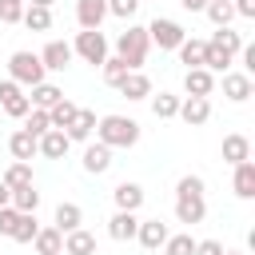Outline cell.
I'll list each match as a JSON object with an SVG mask.
<instances>
[{
	"mask_svg": "<svg viewBox=\"0 0 255 255\" xmlns=\"http://www.w3.org/2000/svg\"><path fill=\"white\" fill-rule=\"evenodd\" d=\"M239 48H243V36L231 32V28H219L211 40H203V68L207 72H227L235 64Z\"/></svg>",
	"mask_w": 255,
	"mask_h": 255,
	"instance_id": "obj_1",
	"label": "cell"
},
{
	"mask_svg": "<svg viewBox=\"0 0 255 255\" xmlns=\"http://www.w3.org/2000/svg\"><path fill=\"white\" fill-rule=\"evenodd\" d=\"M96 135L108 147H135L139 143V124L128 120V116H104V120H96Z\"/></svg>",
	"mask_w": 255,
	"mask_h": 255,
	"instance_id": "obj_2",
	"label": "cell"
},
{
	"mask_svg": "<svg viewBox=\"0 0 255 255\" xmlns=\"http://www.w3.org/2000/svg\"><path fill=\"white\" fill-rule=\"evenodd\" d=\"M147 48H151L147 28H131V24H128V32H120V36H116V56H120V60H124L131 72H139V68H143Z\"/></svg>",
	"mask_w": 255,
	"mask_h": 255,
	"instance_id": "obj_3",
	"label": "cell"
},
{
	"mask_svg": "<svg viewBox=\"0 0 255 255\" xmlns=\"http://www.w3.org/2000/svg\"><path fill=\"white\" fill-rule=\"evenodd\" d=\"M8 80H16L20 88L44 84V64H40V56H36V52H12V60H8Z\"/></svg>",
	"mask_w": 255,
	"mask_h": 255,
	"instance_id": "obj_4",
	"label": "cell"
},
{
	"mask_svg": "<svg viewBox=\"0 0 255 255\" xmlns=\"http://www.w3.org/2000/svg\"><path fill=\"white\" fill-rule=\"evenodd\" d=\"M72 56H84L88 64H104V60H108V40H104V32H100V28H84V32H76Z\"/></svg>",
	"mask_w": 255,
	"mask_h": 255,
	"instance_id": "obj_5",
	"label": "cell"
},
{
	"mask_svg": "<svg viewBox=\"0 0 255 255\" xmlns=\"http://www.w3.org/2000/svg\"><path fill=\"white\" fill-rule=\"evenodd\" d=\"M147 40H151V44H159L163 52H175V48L187 40V32H183L175 20H167V16H155V20L147 24Z\"/></svg>",
	"mask_w": 255,
	"mask_h": 255,
	"instance_id": "obj_6",
	"label": "cell"
},
{
	"mask_svg": "<svg viewBox=\"0 0 255 255\" xmlns=\"http://www.w3.org/2000/svg\"><path fill=\"white\" fill-rule=\"evenodd\" d=\"M0 108L12 116V120H24L32 112V100L24 96V88L16 80H0Z\"/></svg>",
	"mask_w": 255,
	"mask_h": 255,
	"instance_id": "obj_7",
	"label": "cell"
},
{
	"mask_svg": "<svg viewBox=\"0 0 255 255\" xmlns=\"http://www.w3.org/2000/svg\"><path fill=\"white\" fill-rule=\"evenodd\" d=\"M40 64H44V72H64V68L72 64V44H64V40H48L44 52H40Z\"/></svg>",
	"mask_w": 255,
	"mask_h": 255,
	"instance_id": "obj_8",
	"label": "cell"
},
{
	"mask_svg": "<svg viewBox=\"0 0 255 255\" xmlns=\"http://www.w3.org/2000/svg\"><path fill=\"white\" fill-rule=\"evenodd\" d=\"M187 128H199V124H207V116H211V104H207V96H187V100H179V112H175Z\"/></svg>",
	"mask_w": 255,
	"mask_h": 255,
	"instance_id": "obj_9",
	"label": "cell"
},
{
	"mask_svg": "<svg viewBox=\"0 0 255 255\" xmlns=\"http://www.w3.org/2000/svg\"><path fill=\"white\" fill-rule=\"evenodd\" d=\"M203 215H207L203 195H175V219H179V223L195 227V223H203Z\"/></svg>",
	"mask_w": 255,
	"mask_h": 255,
	"instance_id": "obj_10",
	"label": "cell"
},
{
	"mask_svg": "<svg viewBox=\"0 0 255 255\" xmlns=\"http://www.w3.org/2000/svg\"><path fill=\"white\" fill-rule=\"evenodd\" d=\"M167 235H171V231H167V223H159V219H139V227H135V239H139L147 251H159Z\"/></svg>",
	"mask_w": 255,
	"mask_h": 255,
	"instance_id": "obj_11",
	"label": "cell"
},
{
	"mask_svg": "<svg viewBox=\"0 0 255 255\" xmlns=\"http://www.w3.org/2000/svg\"><path fill=\"white\" fill-rule=\"evenodd\" d=\"M223 96H227L231 104L251 100V76H247V72H223Z\"/></svg>",
	"mask_w": 255,
	"mask_h": 255,
	"instance_id": "obj_12",
	"label": "cell"
},
{
	"mask_svg": "<svg viewBox=\"0 0 255 255\" xmlns=\"http://www.w3.org/2000/svg\"><path fill=\"white\" fill-rule=\"evenodd\" d=\"M108 16V0H76V20L80 28H100Z\"/></svg>",
	"mask_w": 255,
	"mask_h": 255,
	"instance_id": "obj_13",
	"label": "cell"
},
{
	"mask_svg": "<svg viewBox=\"0 0 255 255\" xmlns=\"http://www.w3.org/2000/svg\"><path fill=\"white\" fill-rule=\"evenodd\" d=\"M36 143H40V155H48V159H64V155H68V143H72V139H68V135L60 131V128H48V131H44V135H40Z\"/></svg>",
	"mask_w": 255,
	"mask_h": 255,
	"instance_id": "obj_14",
	"label": "cell"
},
{
	"mask_svg": "<svg viewBox=\"0 0 255 255\" xmlns=\"http://www.w3.org/2000/svg\"><path fill=\"white\" fill-rule=\"evenodd\" d=\"M108 167H112V147H108V143H88V147H84V171L104 175Z\"/></svg>",
	"mask_w": 255,
	"mask_h": 255,
	"instance_id": "obj_15",
	"label": "cell"
},
{
	"mask_svg": "<svg viewBox=\"0 0 255 255\" xmlns=\"http://www.w3.org/2000/svg\"><path fill=\"white\" fill-rule=\"evenodd\" d=\"M211 88H215V76L207 68H187V76H183V92L187 96H211Z\"/></svg>",
	"mask_w": 255,
	"mask_h": 255,
	"instance_id": "obj_16",
	"label": "cell"
},
{
	"mask_svg": "<svg viewBox=\"0 0 255 255\" xmlns=\"http://www.w3.org/2000/svg\"><path fill=\"white\" fill-rule=\"evenodd\" d=\"M231 187H235L239 199H255V163H251V159L235 163V179H231Z\"/></svg>",
	"mask_w": 255,
	"mask_h": 255,
	"instance_id": "obj_17",
	"label": "cell"
},
{
	"mask_svg": "<svg viewBox=\"0 0 255 255\" xmlns=\"http://www.w3.org/2000/svg\"><path fill=\"white\" fill-rule=\"evenodd\" d=\"M112 199H116V207H120V211H139V203H143V187L124 179V183H116Z\"/></svg>",
	"mask_w": 255,
	"mask_h": 255,
	"instance_id": "obj_18",
	"label": "cell"
},
{
	"mask_svg": "<svg viewBox=\"0 0 255 255\" xmlns=\"http://www.w3.org/2000/svg\"><path fill=\"white\" fill-rule=\"evenodd\" d=\"M135 227H139V219H135V211H116L112 219H108V235L112 239H135Z\"/></svg>",
	"mask_w": 255,
	"mask_h": 255,
	"instance_id": "obj_19",
	"label": "cell"
},
{
	"mask_svg": "<svg viewBox=\"0 0 255 255\" xmlns=\"http://www.w3.org/2000/svg\"><path fill=\"white\" fill-rule=\"evenodd\" d=\"M64 255H96V235L84 231V227L68 231L64 235Z\"/></svg>",
	"mask_w": 255,
	"mask_h": 255,
	"instance_id": "obj_20",
	"label": "cell"
},
{
	"mask_svg": "<svg viewBox=\"0 0 255 255\" xmlns=\"http://www.w3.org/2000/svg\"><path fill=\"white\" fill-rule=\"evenodd\" d=\"M32 243H36L40 255H64V231L60 227H40Z\"/></svg>",
	"mask_w": 255,
	"mask_h": 255,
	"instance_id": "obj_21",
	"label": "cell"
},
{
	"mask_svg": "<svg viewBox=\"0 0 255 255\" xmlns=\"http://www.w3.org/2000/svg\"><path fill=\"white\" fill-rule=\"evenodd\" d=\"M120 92H124L128 100H147V96H151V80H147L143 72H128V76L120 80Z\"/></svg>",
	"mask_w": 255,
	"mask_h": 255,
	"instance_id": "obj_22",
	"label": "cell"
},
{
	"mask_svg": "<svg viewBox=\"0 0 255 255\" xmlns=\"http://www.w3.org/2000/svg\"><path fill=\"white\" fill-rule=\"evenodd\" d=\"M8 151H12L16 159H24V163H28V159L40 151V143H36V135H32V131H24V128H20V131H12V139H8Z\"/></svg>",
	"mask_w": 255,
	"mask_h": 255,
	"instance_id": "obj_23",
	"label": "cell"
},
{
	"mask_svg": "<svg viewBox=\"0 0 255 255\" xmlns=\"http://www.w3.org/2000/svg\"><path fill=\"white\" fill-rule=\"evenodd\" d=\"M243 159H251V139L247 135H227L223 139V163H243Z\"/></svg>",
	"mask_w": 255,
	"mask_h": 255,
	"instance_id": "obj_24",
	"label": "cell"
},
{
	"mask_svg": "<svg viewBox=\"0 0 255 255\" xmlns=\"http://www.w3.org/2000/svg\"><path fill=\"white\" fill-rule=\"evenodd\" d=\"M92 131H96V112H84V108H80V112H76V120L64 128V135H68V139H92Z\"/></svg>",
	"mask_w": 255,
	"mask_h": 255,
	"instance_id": "obj_25",
	"label": "cell"
},
{
	"mask_svg": "<svg viewBox=\"0 0 255 255\" xmlns=\"http://www.w3.org/2000/svg\"><path fill=\"white\" fill-rule=\"evenodd\" d=\"M80 223H84V211H80V203H60V207H56V223H52V227H60L64 235H68V231H76Z\"/></svg>",
	"mask_w": 255,
	"mask_h": 255,
	"instance_id": "obj_26",
	"label": "cell"
},
{
	"mask_svg": "<svg viewBox=\"0 0 255 255\" xmlns=\"http://www.w3.org/2000/svg\"><path fill=\"white\" fill-rule=\"evenodd\" d=\"M32 32H48L52 28V8H40V4H24V16H20Z\"/></svg>",
	"mask_w": 255,
	"mask_h": 255,
	"instance_id": "obj_27",
	"label": "cell"
},
{
	"mask_svg": "<svg viewBox=\"0 0 255 255\" xmlns=\"http://www.w3.org/2000/svg\"><path fill=\"white\" fill-rule=\"evenodd\" d=\"M36 231H40L36 211H20V219H16V227H12V235H8V239H16V243H32V239H36Z\"/></svg>",
	"mask_w": 255,
	"mask_h": 255,
	"instance_id": "obj_28",
	"label": "cell"
},
{
	"mask_svg": "<svg viewBox=\"0 0 255 255\" xmlns=\"http://www.w3.org/2000/svg\"><path fill=\"white\" fill-rule=\"evenodd\" d=\"M76 112H80V108H76L72 100H56V104L48 108V120H52V128H60V131H64V128L76 120Z\"/></svg>",
	"mask_w": 255,
	"mask_h": 255,
	"instance_id": "obj_29",
	"label": "cell"
},
{
	"mask_svg": "<svg viewBox=\"0 0 255 255\" xmlns=\"http://www.w3.org/2000/svg\"><path fill=\"white\" fill-rule=\"evenodd\" d=\"M203 12H207V20H211L215 28H227V24H231V16H235L231 0H207V4H203Z\"/></svg>",
	"mask_w": 255,
	"mask_h": 255,
	"instance_id": "obj_30",
	"label": "cell"
},
{
	"mask_svg": "<svg viewBox=\"0 0 255 255\" xmlns=\"http://www.w3.org/2000/svg\"><path fill=\"white\" fill-rule=\"evenodd\" d=\"M28 100H32V108H44V112H48V108H52L56 100H64V92H60L56 84H36Z\"/></svg>",
	"mask_w": 255,
	"mask_h": 255,
	"instance_id": "obj_31",
	"label": "cell"
},
{
	"mask_svg": "<svg viewBox=\"0 0 255 255\" xmlns=\"http://www.w3.org/2000/svg\"><path fill=\"white\" fill-rule=\"evenodd\" d=\"M12 207H16V211H36V207H40V191H36L32 183L12 187Z\"/></svg>",
	"mask_w": 255,
	"mask_h": 255,
	"instance_id": "obj_32",
	"label": "cell"
},
{
	"mask_svg": "<svg viewBox=\"0 0 255 255\" xmlns=\"http://www.w3.org/2000/svg\"><path fill=\"white\" fill-rule=\"evenodd\" d=\"M151 112H155V120H171V116L179 112V96H171V92L151 96Z\"/></svg>",
	"mask_w": 255,
	"mask_h": 255,
	"instance_id": "obj_33",
	"label": "cell"
},
{
	"mask_svg": "<svg viewBox=\"0 0 255 255\" xmlns=\"http://www.w3.org/2000/svg\"><path fill=\"white\" fill-rule=\"evenodd\" d=\"M175 52H179V60L187 68H203V40H183Z\"/></svg>",
	"mask_w": 255,
	"mask_h": 255,
	"instance_id": "obj_34",
	"label": "cell"
},
{
	"mask_svg": "<svg viewBox=\"0 0 255 255\" xmlns=\"http://www.w3.org/2000/svg\"><path fill=\"white\" fill-rule=\"evenodd\" d=\"M100 68H104V84H112V88H120V80H124V76L131 72V68H128L124 60H120V56H108V60H104Z\"/></svg>",
	"mask_w": 255,
	"mask_h": 255,
	"instance_id": "obj_35",
	"label": "cell"
},
{
	"mask_svg": "<svg viewBox=\"0 0 255 255\" xmlns=\"http://www.w3.org/2000/svg\"><path fill=\"white\" fill-rule=\"evenodd\" d=\"M48 128H52V120H48V112H44V108H32V112L24 116V131H32L36 139H40Z\"/></svg>",
	"mask_w": 255,
	"mask_h": 255,
	"instance_id": "obj_36",
	"label": "cell"
},
{
	"mask_svg": "<svg viewBox=\"0 0 255 255\" xmlns=\"http://www.w3.org/2000/svg\"><path fill=\"white\" fill-rule=\"evenodd\" d=\"M0 179H4L8 187H24V183H32V167H28L24 159H16V163H12V167H8Z\"/></svg>",
	"mask_w": 255,
	"mask_h": 255,
	"instance_id": "obj_37",
	"label": "cell"
},
{
	"mask_svg": "<svg viewBox=\"0 0 255 255\" xmlns=\"http://www.w3.org/2000/svg\"><path fill=\"white\" fill-rule=\"evenodd\" d=\"M191 251H195L191 235H167L163 239V255H191Z\"/></svg>",
	"mask_w": 255,
	"mask_h": 255,
	"instance_id": "obj_38",
	"label": "cell"
},
{
	"mask_svg": "<svg viewBox=\"0 0 255 255\" xmlns=\"http://www.w3.org/2000/svg\"><path fill=\"white\" fill-rule=\"evenodd\" d=\"M24 16V0H0V20L4 24H20Z\"/></svg>",
	"mask_w": 255,
	"mask_h": 255,
	"instance_id": "obj_39",
	"label": "cell"
},
{
	"mask_svg": "<svg viewBox=\"0 0 255 255\" xmlns=\"http://www.w3.org/2000/svg\"><path fill=\"white\" fill-rule=\"evenodd\" d=\"M139 8V0H108V16H120V20H131Z\"/></svg>",
	"mask_w": 255,
	"mask_h": 255,
	"instance_id": "obj_40",
	"label": "cell"
},
{
	"mask_svg": "<svg viewBox=\"0 0 255 255\" xmlns=\"http://www.w3.org/2000/svg\"><path fill=\"white\" fill-rule=\"evenodd\" d=\"M175 195H203V179L199 175H183L175 183Z\"/></svg>",
	"mask_w": 255,
	"mask_h": 255,
	"instance_id": "obj_41",
	"label": "cell"
},
{
	"mask_svg": "<svg viewBox=\"0 0 255 255\" xmlns=\"http://www.w3.org/2000/svg\"><path fill=\"white\" fill-rule=\"evenodd\" d=\"M16 219H20V211L8 203V207H0V235H12V227H16Z\"/></svg>",
	"mask_w": 255,
	"mask_h": 255,
	"instance_id": "obj_42",
	"label": "cell"
},
{
	"mask_svg": "<svg viewBox=\"0 0 255 255\" xmlns=\"http://www.w3.org/2000/svg\"><path fill=\"white\" fill-rule=\"evenodd\" d=\"M191 255H223V243H219V239H199Z\"/></svg>",
	"mask_w": 255,
	"mask_h": 255,
	"instance_id": "obj_43",
	"label": "cell"
},
{
	"mask_svg": "<svg viewBox=\"0 0 255 255\" xmlns=\"http://www.w3.org/2000/svg\"><path fill=\"white\" fill-rule=\"evenodd\" d=\"M231 8H235L243 20H255V0H231Z\"/></svg>",
	"mask_w": 255,
	"mask_h": 255,
	"instance_id": "obj_44",
	"label": "cell"
},
{
	"mask_svg": "<svg viewBox=\"0 0 255 255\" xmlns=\"http://www.w3.org/2000/svg\"><path fill=\"white\" fill-rule=\"evenodd\" d=\"M8 203H12V187L0 179V207H8Z\"/></svg>",
	"mask_w": 255,
	"mask_h": 255,
	"instance_id": "obj_45",
	"label": "cell"
},
{
	"mask_svg": "<svg viewBox=\"0 0 255 255\" xmlns=\"http://www.w3.org/2000/svg\"><path fill=\"white\" fill-rule=\"evenodd\" d=\"M179 4H183L187 12H203V4H207V0H179Z\"/></svg>",
	"mask_w": 255,
	"mask_h": 255,
	"instance_id": "obj_46",
	"label": "cell"
},
{
	"mask_svg": "<svg viewBox=\"0 0 255 255\" xmlns=\"http://www.w3.org/2000/svg\"><path fill=\"white\" fill-rule=\"evenodd\" d=\"M24 4H40V8H52L56 0H24Z\"/></svg>",
	"mask_w": 255,
	"mask_h": 255,
	"instance_id": "obj_47",
	"label": "cell"
},
{
	"mask_svg": "<svg viewBox=\"0 0 255 255\" xmlns=\"http://www.w3.org/2000/svg\"><path fill=\"white\" fill-rule=\"evenodd\" d=\"M223 255H243V251H223Z\"/></svg>",
	"mask_w": 255,
	"mask_h": 255,
	"instance_id": "obj_48",
	"label": "cell"
}]
</instances>
